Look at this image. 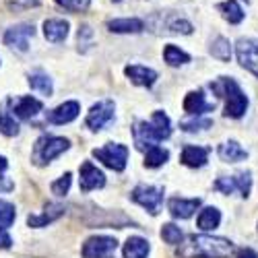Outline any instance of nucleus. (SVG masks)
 Wrapping results in <instances>:
<instances>
[{
  "label": "nucleus",
  "instance_id": "obj_30",
  "mask_svg": "<svg viewBox=\"0 0 258 258\" xmlns=\"http://www.w3.org/2000/svg\"><path fill=\"white\" fill-rule=\"evenodd\" d=\"M161 238L165 244H182V238H184V233L180 227H176L174 223H165L161 227Z\"/></svg>",
  "mask_w": 258,
  "mask_h": 258
},
{
  "label": "nucleus",
  "instance_id": "obj_36",
  "mask_svg": "<svg viewBox=\"0 0 258 258\" xmlns=\"http://www.w3.org/2000/svg\"><path fill=\"white\" fill-rule=\"evenodd\" d=\"M77 37H79V50L81 52H87V48L93 46V29L89 25H83L79 29V35Z\"/></svg>",
  "mask_w": 258,
  "mask_h": 258
},
{
  "label": "nucleus",
  "instance_id": "obj_15",
  "mask_svg": "<svg viewBox=\"0 0 258 258\" xmlns=\"http://www.w3.org/2000/svg\"><path fill=\"white\" fill-rule=\"evenodd\" d=\"M79 112H81L79 101H64L58 107H54L52 112H48L46 120L50 124H58V126L60 124H69V122H73L79 116Z\"/></svg>",
  "mask_w": 258,
  "mask_h": 258
},
{
  "label": "nucleus",
  "instance_id": "obj_19",
  "mask_svg": "<svg viewBox=\"0 0 258 258\" xmlns=\"http://www.w3.org/2000/svg\"><path fill=\"white\" fill-rule=\"evenodd\" d=\"M209 151H211V149H207V147L186 145V147L182 149L180 159H182V163L188 165V167H203V165L207 163V159H209Z\"/></svg>",
  "mask_w": 258,
  "mask_h": 258
},
{
  "label": "nucleus",
  "instance_id": "obj_39",
  "mask_svg": "<svg viewBox=\"0 0 258 258\" xmlns=\"http://www.w3.org/2000/svg\"><path fill=\"white\" fill-rule=\"evenodd\" d=\"M13 246V240H11V235L7 233V229L0 225V248L3 250H7V248H11Z\"/></svg>",
  "mask_w": 258,
  "mask_h": 258
},
{
  "label": "nucleus",
  "instance_id": "obj_34",
  "mask_svg": "<svg viewBox=\"0 0 258 258\" xmlns=\"http://www.w3.org/2000/svg\"><path fill=\"white\" fill-rule=\"evenodd\" d=\"M71 182H73V176L67 171V174L60 176L56 182H52V186H50V188H52V192H54L56 197H64V195L69 192V188H71Z\"/></svg>",
  "mask_w": 258,
  "mask_h": 258
},
{
  "label": "nucleus",
  "instance_id": "obj_6",
  "mask_svg": "<svg viewBox=\"0 0 258 258\" xmlns=\"http://www.w3.org/2000/svg\"><path fill=\"white\" fill-rule=\"evenodd\" d=\"M131 199L141 205L143 209H147L151 215H157L159 213V207L163 203V188L161 186H147V184H141L137 186L133 192H131Z\"/></svg>",
  "mask_w": 258,
  "mask_h": 258
},
{
  "label": "nucleus",
  "instance_id": "obj_28",
  "mask_svg": "<svg viewBox=\"0 0 258 258\" xmlns=\"http://www.w3.org/2000/svg\"><path fill=\"white\" fill-rule=\"evenodd\" d=\"M211 54H213V58H217L221 62H227L231 58V44H229V39L217 37L211 44Z\"/></svg>",
  "mask_w": 258,
  "mask_h": 258
},
{
  "label": "nucleus",
  "instance_id": "obj_1",
  "mask_svg": "<svg viewBox=\"0 0 258 258\" xmlns=\"http://www.w3.org/2000/svg\"><path fill=\"white\" fill-rule=\"evenodd\" d=\"M233 252V244L215 235H190L188 242L178 248L180 258H227Z\"/></svg>",
  "mask_w": 258,
  "mask_h": 258
},
{
  "label": "nucleus",
  "instance_id": "obj_24",
  "mask_svg": "<svg viewBox=\"0 0 258 258\" xmlns=\"http://www.w3.org/2000/svg\"><path fill=\"white\" fill-rule=\"evenodd\" d=\"M199 227L203 231H213V229H217L219 223H221V211L217 207H205L199 215Z\"/></svg>",
  "mask_w": 258,
  "mask_h": 258
},
{
  "label": "nucleus",
  "instance_id": "obj_5",
  "mask_svg": "<svg viewBox=\"0 0 258 258\" xmlns=\"http://www.w3.org/2000/svg\"><path fill=\"white\" fill-rule=\"evenodd\" d=\"M93 157L99 159L105 167H110L114 171H122L128 161V147L120 143H110L101 149H93Z\"/></svg>",
  "mask_w": 258,
  "mask_h": 258
},
{
  "label": "nucleus",
  "instance_id": "obj_42",
  "mask_svg": "<svg viewBox=\"0 0 258 258\" xmlns=\"http://www.w3.org/2000/svg\"><path fill=\"white\" fill-rule=\"evenodd\" d=\"M7 167H9V161H7L3 155H0V171H5Z\"/></svg>",
  "mask_w": 258,
  "mask_h": 258
},
{
  "label": "nucleus",
  "instance_id": "obj_14",
  "mask_svg": "<svg viewBox=\"0 0 258 258\" xmlns=\"http://www.w3.org/2000/svg\"><path fill=\"white\" fill-rule=\"evenodd\" d=\"M64 213H67V207H64V205L48 203V205L44 207V213L29 215V217H27V225H29V227H46V225L54 223L56 219H60Z\"/></svg>",
  "mask_w": 258,
  "mask_h": 258
},
{
  "label": "nucleus",
  "instance_id": "obj_18",
  "mask_svg": "<svg viewBox=\"0 0 258 258\" xmlns=\"http://www.w3.org/2000/svg\"><path fill=\"white\" fill-rule=\"evenodd\" d=\"M124 73H126V77L131 79L135 85H139V87H153L155 81H157V73H155L153 69L141 67V64H133V67H126Z\"/></svg>",
  "mask_w": 258,
  "mask_h": 258
},
{
  "label": "nucleus",
  "instance_id": "obj_35",
  "mask_svg": "<svg viewBox=\"0 0 258 258\" xmlns=\"http://www.w3.org/2000/svg\"><path fill=\"white\" fill-rule=\"evenodd\" d=\"M56 5H60L67 11H73V13H83V11L89 9L91 0H56Z\"/></svg>",
  "mask_w": 258,
  "mask_h": 258
},
{
  "label": "nucleus",
  "instance_id": "obj_12",
  "mask_svg": "<svg viewBox=\"0 0 258 258\" xmlns=\"http://www.w3.org/2000/svg\"><path fill=\"white\" fill-rule=\"evenodd\" d=\"M11 110L17 118L21 120H29L33 118L35 114H39L41 110H44V103H41L39 99L31 97V95H23V97H17L11 101Z\"/></svg>",
  "mask_w": 258,
  "mask_h": 258
},
{
  "label": "nucleus",
  "instance_id": "obj_37",
  "mask_svg": "<svg viewBox=\"0 0 258 258\" xmlns=\"http://www.w3.org/2000/svg\"><path fill=\"white\" fill-rule=\"evenodd\" d=\"M7 7L11 11H27L39 7V0H7Z\"/></svg>",
  "mask_w": 258,
  "mask_h": 258
},
{
  "label": "nucleus",
  "instance_id": "obj_7",
  "mask_svg": "<svg viewBox=\"0 0 258 258\" xmlns=\"http://www.w3.org/2000/svg\"><path fill=\"white\" fill-rule=\"evenodd\" d=\"M118 248L116 238L110 235H93L83 244V258H110Z\"/></svg>",
  "mask_w": 258,
  "mask_h": 258
},
{
  "label": "nucleus",
  "instance_id": "obj_23",
  "mask_svg": "<svg viewBox=\"0 0 258 258\" xmlns=\"http://www.w3.org/2000/svg\"><path fill=\"white\" fill-rule=\"evenodd\" d=\"M143 21L141 19H114L107 21V29L112 33H141L143 31Z\"/></svg>",
  "mask_w": 258,
  "mask_h": 258
},
{
  "label": "nucleus",
  "instance_id": "obj_4",
  "mask_svg": "<svg viewBox=\"0 0 258 258\" xmlns=\"http://www.w3.org/2000/svg\"><path fill=\"white\" fill-rule=\"evenodd\" d=\"M71 147L69 139H64V137H39L33 145V153H31V159L35 165H46L50 163L52 159L60 157L67 149Z\"/></svg>",
  "mask_w": 258,
  "mask_h": 258
},
{
  "label": "nucleus",
  "instance_id": "obj_17",
  "mask_svg": "<svg viewBox=\"0 0 258 258\" xmlns=\"http://www.w3.org/2000/svg\"><path fill=\"white\" fill-rule=\"evenodd\" d=\"M201 207V199H169L167 209L176 219H188Z\"/></svg>",
  "mask_w": 258,
  "mask_h": 258
},
{
  "label": "nucleus",
  "instance_id": "obj_16",
  "mask_svg": "<svg viewBox=\"0 0 258 258\" xmlns=\"http://www.w3.org/2000/svg\"><path fill=\"white\" fill-rule=\"evenodd\" d=\"M184 110L192 116H201L215 110V101H207L203 91H190L184 99Z\"/></svg>",
  "mask_w": 258,
  "mask_h": 258
},
{
  "label": "nucleus",
  "instance_id": "obj_21",
  "mask_svg": "<svg viewBox=\"0 0 258 258\" xmlns=\"http://www.w3.org/2000/svg\"><path fill=\"white\" fill-rule=\"evenodd\" d=\"M219 157L225 163H238V161L248 157V151H246V149H242L235 141H227V143L219 145Z\"/></svg>",
  "mask_w": 258,
  "mask_h": 258
},
{
  "label": "nucleus",
  "instance_id": "obj_2",
  "mask_svg": "<svg viewBox=\"0 0 258 258\" xmlns=\"http://www.w3.org/2000/svg\"><path fill=\"white\" fill-rule=\"evenodd\" d=\"M171 135V122L163 112H153L151 122H137L133 128V137H135V145L141 151H147L149 147H153L165 139H169Z\"/></svg>",
  "mask_w": 258,
  "mask_h": 258
},
{
  "label": "nucleus",
  "instance_id": "obj_25",
  "mask_svg": "<svg viewBox=\"0 0 258 258\" xmlns=\"http://www.w3.org/2000/svg\"><path fill=\"white\" fill-rule=\"evenodd\" d=\"M217 9L221 11L223 19L227 21V23H231V25H238V23H242L244 17H246V13L242 11V7H240L238 3H235V0H225V3L217 5Z\"/></svg>",
  "mask_w": 258,
  "mask_h": 258
},
{
  "label": "nucleus",
  "instance_id": "obj_29",
  "mask_svg": "<svg viewBox=\"0 0 258 258\" xmlns=\"http://www.w3.org/2000/svg\"><path fill=\"white\" fill-rule=\"evenodd\" d=\"M29 87L33 91L41 93V95H52V81H50L48 75H41V73L31 75L29 77Z\"/></svg>",
  "mask_w": 258,
  "mask_h": 258
},
{
  "label": "nucleus",
  "instance_id": "obj_33",
  "mask_svg": "<svg viewBox=\"0 0 258 258\" xmlns=\"http://www.w3.org/2000/svg\"><path fill=\"white\" fill-rule=\"evenodd\" d=\"M15 217H17L15 207L11 203L0 201V225H3V227H11L15 223Z\"/></svg>",
  "mask_w": 258,
  "mask_h": 258
},
{
  "label": "nucleus",
  "instance_id": "obj_8",
  "mask_svg": "<svg viewBox=\"0 0 258 258\" xmlns=\"http://www.w3.org/2000/svg\"><path fill=\"white\" fill-rule=\"evenodd\" d=\"M235 56L246 71L258 77V41L252 37H240L235 41Z\"/></svg>",
  "mask_w": 258,
  "mask_h": 258
},
{
  "label": "nucleus",
  "instance_id": "obj_27",
  "mask_svg": "<svg viewBox=\"0 0 258 258\" xmlns=\"http://www.w3.org/2000/svg\"><path fill=\"white\" fill-rule=\"evenodd\" d=\"M167 159H169V153L165 151V149L157 147V145L149 147L147 153H145V165L147 167H161Z\"/></svg>",
  "mask_w": 258,
  "mask_h": 258
},
{
  "label": "nucleus",
  "instance_id": "obj_20",
  "mask_svg": "<svg viewBox=\"0 0 258 258\" xmlns=\"http://www.w3.org/2000/svg\"><path fill=\"white\" fill-rule=\"evenodd\" d=\"M44 35L52 44H60L69 35V23L62 19H48L44 23Z\"/></svg>",
  "mask_w": 258,
  "mask_h": 258
},
{
  "label": "nucleus",
  "instance_id": "obj_10",
  "mask_svg": "<svg viewBox=\"0 0 258 258\" xmlns=\"http://www.w3.org/2000/svg\"><path fill=\"white\" fill-rule=\"evenodd\" d=\"M114 118V103L112 101H99L91 107V112L87 114V128L89 131H101V128Z\"/></svg>",
  "mask_w": 258,
  "mask_h": 258
},
{
  "label": "nucleus",
  "instance_id": "obj_40",
  "mask_svg": "<svg viewBox=\"0 0 258 258\" xmlns=\"http://www.w3.org/2000/svg\"><path fill=\"white\" fill-rule=\"evenodd\" d=\"M15 188V182L9 178H0V192H11Z\"/></svg>",
  "mask_w": 258,
  "mask_h": 258
},
{
  "label": "nucleus",
  "instance_id": "obj_26",
  "mask_svg": "<svg viewBox=\"0 0 258 258\" xmlns=\"http://www.w3.org/2000/svg\"><path fill=\"white\" fill-rule=\"evenodd\" d=\"M163 60L169 64V67H182V64H188L190 62V56L184 52V50H180L178 46H165V50H163Z\"/></svg>",
  "mask_w": 258,
  "mask_h": 258
},
{
  "label": "nucleus",
  "instance_id": "obj_13",
  "mask_svg": "<svg viewBox=\"0 0 258 258\" xmlns=\"http://www.w3.org/2000/svg\"><path fill=\"white\" fill-rule=\"evenodd\" d=\"M105 186V176L103 171L97 169L91 161H85L81 165V190L83 192H91L95 188H103Z\"/></svg>",
  "mask_w": 258,
  "mask_h": 258
},
{
  "label": "nucleus",
  "instance_id": "obj_11",
  "mask_svg": "<svg viewBox=\"0 0 258 258\" xmlns=\"http://www.w3.org/2000/svg\"><path fill=\"white\" fill-rule=\"evenodd\" d=\"M35 29L33 25H15L11 29H7L5 33V44L9 48H15L19 52H27L29 48V37H33Z\"/></svg>",
  "mask_w": 258,
  "mask_h": 258
},
{
  "label": "nucleus",
  "instance_id": "obj_22",
  "mask_svg": "<svg viewBox=\"0 0 258 258\" xmlns=\"http://www.w3.org/2000/svg\"><path fill=\"white\" fill-rule=\"evenodd\" d=\"M149 242L145 238H139V235H133L128 238L124 244V258H147L149 256Z\"/></svg>",
  "mask_w": 258,
  "mask_h": 258
},
{
  "label": "nucleus",
  "instance_id": "obj_41",
  "mask_svg": "<svg viewBox=\"0 0 258 258\" xmlns=\"http://www.w3.org/2000/svg\"><path fill=\"white\" fill-rule=\"evenodd\" d=\"M238 258H258V254H256L254 250L246 248V250H242V252H240V256H238Z\"/></svg>",
  "mask_w": 258,
  "mask_h": 258
},
{
  "label": "nucleus",
  "instance_id": "obj_32",
  "mask_svg": "<svg viewBox=\"0 0 258 258\" xmlns=\"http://www.w3.org/2000/svg\"><path fill=\"white\" fill-rule=\"evenodd\" d=\"M0 135H5V137H17L19 135V124L15 122L13 116L0 114Z\"/></svg>",
  "mask_w": 258,
  "mask_h": 258
},
{
  "label": "nucleus",
  "instance_id": "obj_9",
  "mask_svg": "<svg viewBox=\"0 0 258 258\" xmlns=\"http://www.w3.org/2000/svg\"><path fill=\"white\" fill-rule=\"evenodd\" d=\"M215 190L223 192V195H233V192H240V195L246 199L250 195V188H252V178H250V171H240L231 178H219L217 182L213 184Z\"/></svg>",
  "mask_w": 258,
  "mask_h": 258
},
{
  "label": "nucleus",
  "instance_id": "obj_31",
  "mask_svg": "<svg viewBox=\"0 0 258 258\" xmlns=\"http://www.w3.org/2000/svg\"><path fill=\"white\" fill-rule=\"evenodd\" d=\"M182 131L186 133H199V131H205V128H211L213 126V120L211 118H197V120H182L180 122Z\"/></svg>",
  "mask_w": 258,
  "mask_h": 258
},
{
  "label": "nucleus",
  "instance_id": "obj_3",
  "mask_svg": "<svg viewBox=\"0 0 258 258\" xmlns=\"http://www.w3.org/2000/svg\"><path fill=\"white\" fill-rule=\"evenodd\" d=\"M211 89L219 97H225V116L227 118H242L248 110V97L240 89V85L231 77H221L215 83H211Z\"/></svg>",
  "mask_w": 258,
  "mask_h": 258
},
{
  "label": "nucleus",
  "instance_id": "obj_38",
  "mask_svg": "<svg viewBox=\"0 0 258 258\" xmlns=\"http://www.w3.org/2000/svg\"><path fill=\"white\" fill-rule=\"evenodd\" d=\"M169 31L190 35V33H192V25L188 23L186 19H176V21H171V23H169Z\"/></svg>",
  "mask_w": 258,
  "mask_h": 258
}]
</instances>
